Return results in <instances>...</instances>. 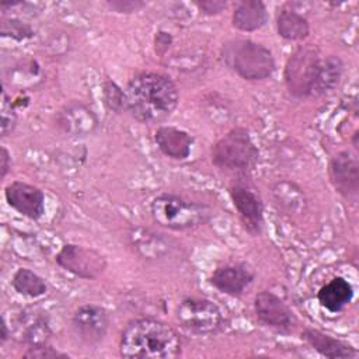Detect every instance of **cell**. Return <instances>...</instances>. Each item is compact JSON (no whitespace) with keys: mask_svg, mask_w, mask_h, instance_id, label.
Returning a JSON list of instances; mask_svg holds the SVG:
<instances>
[{"mask_svg":"<svg viewBox=\"0 0 359 359\" xmlns=\"http://www.w3.org/2000/svg\"><path fill=\"white\" fill-rule=\"evenodd\" d=\"M118 349L119 355L128 359H174L181 355L182 342L170 324L142 317L125 325Z\"/></svg>","mask_w":359,"mask_h":359,"instance_id":"7a4b0ae2","label":"cell"},{"mask_svg":"<svg viewBox=\"0 0 359 359\" xmlns=\"http://www.w3.org/2000/svg\"><path fill=\"white\" fill-rule=\"evenodd\" d=\"M254 314L257 321L275 332L290 334L297 318L287 303L271 290H261L254 297Z\"/></svg>","mask_w":359,"mask_h":359,"instance_id":"30bf717a","label":"cell"},{"mask_svg":"<svg viewBox=\"0 0 359 359\" xmlns=\"http://www.w3.org/2000/svg\"><path fill=\"white\" fill-rule=\"evenodd\" d=\"M102 100L108 111L115 114H121L123 109L126 111L125 90L111 79H105L102 83Z\"/></svg>","mask_w":359,"mask_h":359,"instance_id":"d4e9b609","label":"cell"},{"mask_svg":"<svg viewBox=\"0 0 359 359\" xmlns=\"http://www.w3.org/2000/svg\"><path fill=\"white\" fill-rule=\"evenodd\" d=\"M150 215L156 224L168 230L184 231L208 223L213 210L205 203L164 192L151 199Z\"/></svg>","mask_w":359,"mask_h":359,"instance_id":"5b68a950","label":"cell"},{"mask_svg":"<svg viewBox=\"0 0 359 359\" xmlns=\"http://www.w3.org/2000/svg\"><path fill=\"white\" fill-rule=\"evenodd\" d=\"M171 43H172V36H171L170 32H167V31H157L156 32V35H154V52H156L157 56L163 57L168 52Z\"/></svg>","mask_w":359,"mask_h":359,"instance_id":"4dcf8cb0","label":"cell"},{"mask_svg":"<svg viewBox=\"0 0 359 359\" xmlns=\"http://www.w3.org/2000/svg\"><path fill=\"white\" fill-rule=\"evenodd\" d=\"M327 174L330 184L339 196L356 202L359 195V160L355 151H337L328 161Z\"/></svg>","mask_w":359,"mask_h":359,"instance_id":"8fae6325","label":"cell"},{"mask_svg":"<svg viewBox=\"0 0 359 359\" xmlns=\"http://www.w3.org/2000/svg\"><path fill=\"white\" fill-rule=\"evenodd\" d=\"M57 126L67 135L79 137L93 133L98 128L95 114L81 102L73 101L66 104L56 116Z\"/></svg>","mask_w":359,"mask_h":359,"instance_id":"9a60e30c","label":"cell"},{"mask_svg":"<svg viewBox=\"0 0 359 359\" xmlns=\"http://www.w3.org/2000/svg\"><path fill=\"white\" fill-rule=\"evenodd\" d=\"M107 7L119 14H133L146 7V1L142 0H108Z\"/></svg>","mask_w":359,"mask_h":359,"instance_id":"f1b7e54d","label":"cell"},{"mask_svg":"<svg viewBox=\"0 0 359 359\" xmlns=\"http://www.w3.org/2000/svg\"><path fill=\"white\" fill-rule=\"evenodd\" d=\"M275 205L285 215L303 213L307 206V201L303 189L292 181H279L272 188Z\"/></svg>","mask_w":359,"mask_h":359,"instance_id":"7402d4cb","label":"cell"},{"mask_svg":"<svg viewBox=\"0 0 359 359\" xmlns=\"http://www.w3.org/2000/svg\"><path fill=\"white\" fill-rule=\"evenodd\" d=\"M320 49L313 43L299 45L287 57L283 80L287 93L297 100L314 97L316 79L321 60Z\"/></svg>","mask_w":359,"mask_h":359,"instance_id":"8992f818","label":"cell"},{"mask_svg":"<svg viewBox=\"0 0 359 359\" xmlns=\"http://www.w3.org/2000/svg\"><path fill=\"white\" fill-rule=\"evenodd\" d=\"M355 296L352 283L344 276H334L317 292V302L328 313L342 311Z\"/></svg>","mask_w":359,"mask_h":359,"instance_id":"ac0fdd59","label":"cell"},{"mask_svg":"<svg viewBox=\"0 0 359 359\" xmlns=\"http://www.w3.org/2000/svg\"><path fill=\"white\" fill-rule=\"evenodd\" d=\"M22 356L29 358V359H66V358H70L67 353L57 351L50 344L41 345V346H28Z\"/></svg>","mask_w":359,"mask_h":359,"instance_id":"83f0119b","label":"cell"},{"mask_svg":"<svg viewBox=\"0 0 359 359\" xmlns=\"http://www.w3.org/2000/svg\"><path fill=\"white\" fill-rule=\"evenodd\" d=\"M302 339L314 349L318 355L328 359H353L358 358V351L351 344L337 337H332L321 330L306 327L302 331Z\"/></svg>","mask_w":359,"mask_h":359,"instance_id":"2e32d148","label":"cell"},{"mask_svg":"<svg viewBox=\"0 0 359 359\" xmlns=\"http://www.w3.org/2000/svg\"><path fill=\"white\" fill-rule=\"evenodd\" d=\"M255 269L244 262L236 261L219 265L209 276V283L216 290L230 297H241L255 280Z\"/></svg>","mask_w":359,"mask_h":359,"instance_id":"4fadbf2b","label":"cell"},{"mask_svg":"<svg viewBox=\"0 0 359 359\" xmlns=\"http://www.w3.org/2000/svg\"><path fill=\"white\" fill-rule=\"evenodd\" d=\"M22 341L28 346L46 345L50 341L52 330L43 313H32L22 320Z\"/></svg>","mask_w":359,"mask_h":359,"instance_id":"cb8c5ba5","label":"cell"},{"mask_svg":"<svg viewBox=\"0 0 359 359\" xmlns=\"http://www.w3.org/2000/svg\"><path fill=\"white\" fill-rule=\"evenodd\" d=\"M72 330L84 345H98L109 328V316L105 307L95 303L79 306L72 314Z\"/></svg>","mask_w":359,"mask_h":359,"instance_id":"7c38bea8","label":"cell"},{"mask_svg":"<svg viewBox=\"0 0 359 359\" xmlns=\"http://www.w3.org/2000/svg\"><path fill=\"white\" fill-rule=\"evenodd\" d=\"M194 4L203 15H208V17L220 14L229 6L226 0H196L194 1Z\"/></svg>","mask_w":359,"mask_h":359,"instance_id":"f546056e","label":"cell"},{"mask_svg":"<svg viewBox=\"0 0 359 359\" xmlns=\"http://www.w3.org/2000/svg\"><path fill=\"white\" fill-rule=\"evenodd\" d=\"M126 111L142 123H161L168 119L180 102L175 83L165 74L142 72L125 87Z\"/></svg>","mask_w":359,"mask_h":359,"instance_id":"6da1fadb","label":"cell"},{"mask_svg":"<svg viewBox=\"0 0 359 359\" xmlns=\"http://www.w3.org/2000/svg\"><path fill=\"white\" fill-rule=\"evenodd\" d=\"M224 65L247 81H262L276 70V60L269 48L252 39H230L222 46Z\"/></svg>","mask_w":359,"mask_h":359,"instance_id":"277c9868","label":"cell"},{"mask_svg":"<svg viewBox=\"0 0 359 359\" xmlns=\"http://www.w3.org/2000/svg\"><path fill=\"white\" fill-rule=\"evenodd\" d=\"M13 289L28 299H36L48 292L46 280L28 268H18L11 278Z\"/></svg>","mask_w":359,"mask_h":359,"instance_id":"603a6c76","label":"cell"},{"mask_svg":"<svg viewBox=\"0 0 359 359\" xmlns=\"http://www.w3.org/2000/svg\"><path fill=\"white\" fill-rule=\"evenodd\" d=\"M175 320L194 335H216L224 328L222 309L206 297H184L175 307Z\"/></svg>","mask_w":359,"mask_h":359,"instance_id":"52a82bcc","label":"cell"},{"mask_svg":"<svg viewBox=\"0 0 359 359\" xmlns=\"http://www.w3.org/2000/svg\"><path fill=\"white\" fill-rule=\"evenodd\" d=\"M11 331L8 330V324L6 320V316L1 314V321H0V345H4V342L10 338Z\"/></svg>","mask_w":359,"mask_h":359,"instance_id":"d6a6232c","label":"cell"},{"mask_svg":"<svg viewBox=\"0 0 359 359\" xmlns=\"http://www.w3.org/2000/svg\"><path fill=\"white\" fill-rule=\"evenodd\" d=\"M153 137L158 150L172 160L188 158L195 142L191 133L172 125L158 126Z\"/></svg>","mask_w":359,"mask_h":359,"instance_id":"e0dca14e","label":"cell"},{"mask_svg":"<svg viewBox=\"0 0 359 359\" xmlns=\"http://www.w3.org/2000/svg\"><path fill=\"white\" fill-rule=\"evenodd\" d=\"M56 264L66 272L86 280L100 278L107 266V258L91 247L67 243L60 247L55 255Z\"/></svg>","mask_w":359,"mask_h":359,"instance_id":"ba28073f","label":"cell"},{"mask_svg":"<svg viewBox=\"0 0 359 359\" xmlns=\"http://www.w3.org/2000/svg\"><path fill=\"white\" fill-rule=\"evenodd\" d=\"M7 205L29 220H39L45 213V194L36 185L13 181L4 188Z\"/></svg>","mask_w":359,"mask_h":359,"instance_id":"5bb4252c","label":"cell"},{"mask_svg":"<svg viewBox=\"0 0 359 359\" xmlns=\"http://www.w3.org/2000/svg\"><path fill=\"white\" fill-rule=\"evenodd\" d=\"M358 137H359V130L356 129L353 133H352V146L355 150H358Z\"/></svg>","mask_w":359,"mask_h":359,"instance_id":"836d02e7","label":"cell"},{"mask_svg":"<svg viewBox=\"0 0 359 359\" xmlns=\"http://www.w3.org/2000/svg\"><path fill=\"white\" fill-rule=\"evenodd\" d=\"M247 177H238L229 187V195L237 210L243 229L252 237L261 236L265 224L264 202L259 194L247 184Z\"/></svg>","mask_w":359,"mask_h":359,"instance_id":"9c48e42d","label":"cell"},{"mask_svg":"<svg viewBox=\"0 0 359 359\" xmlns=\"http://www.w3.org/2000/svg\"><path fill=\"white\" fill-rule=\"evenodd\" d=\"M17 112L6 93V90H1V136L6 137L11 135L17 126Z\"/></svg>","mask_w":359,"mask_h":359,"instance_id":"4316f807","label":"cell"},{"mask_svg":"<svg viewBox=\"0 0 359 359\" xmlns=\"http://www.w3.org/2000/svg\"><path fill=\"white\" fill-rule=\"evenodd\" d=\"M210 161L220 171L247 177L259 161V150L250 132L236 126L212 144Z\"/></svg>","mask_w":359,"mask_h":359,"instance_id":"3957f363","label":"cell"},{"mask_svg":"<svg viewBox=\"0 0 359 359\" xmlns=\"http://www.w3.org/2000/svg\"><path fill=\"white\" fill-rule=\"evenodd\" d=\"M275 25L278 35L289 42H303L310 35L309 20L292 7L278 10Z\"/></svg>","mask_w":359,"mask_h":359,"instance_id":"ffe728a7","label":"cell"},{"mask_svg":"<svg viewBox=\"0 0 359 359\" xmlns=\"http://www.w3.org/2000/svg\"><path fill=\"white\" fill-rule=\"evenodd\" d=\"M10 168H11V154L3 146L1 151H0V177H1V180L6 178V175L8 174Z\"/></svg>","mask_w":359,"mask_h":359,"instance_id":"1f68e13d","label":"cell"},{"mask_svg":"<svg viewBox=\"0 0 359 359\" xmlns=\"http://www.w3.org/2000/svg\"><path fill=\"white\" fill-rule=\"evenodd\" d=\"M268 22V10L261 0H240L231 13V24L241 32H254Z\"/></svg>","mask_w":359,"mask_h":359,"instance_id":"d6986e66","label":"cell"},{"mask_svg":"<svg viewBox=\"0 0 359 359\" xmlns=\"http://www.w3.org/2000/svg\"><path fill=\"white\" fill-rule=\"evenodd\" d=\"M0 34L3 36L13 38L15 41H25L34 36V29L28 22H24L20 18H3L1 20V27H0Z\"/></svg>","mask_w":359,"mask_h":359,"instance_id":"484cf974","label":"cell"},{"mask_svg":"<svg viewBox=\"0 0 359 359\" xmlns=\"http://www.w3.org/2000/svg\"><path fill=\"white\" fill-rule=\"evenodd\" d=\"M345 65L338 55L323 56L318 65L314 97H323L332 93L341 83Z\"/></svg>","mask_w":359,"mask_h":359,"instance_id":"44dd1931","label":"cell"}]
</instances>
